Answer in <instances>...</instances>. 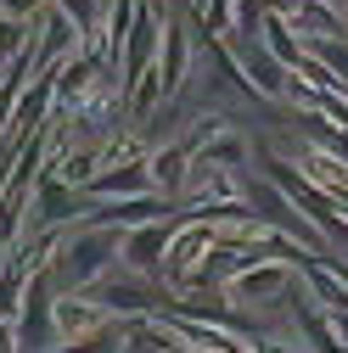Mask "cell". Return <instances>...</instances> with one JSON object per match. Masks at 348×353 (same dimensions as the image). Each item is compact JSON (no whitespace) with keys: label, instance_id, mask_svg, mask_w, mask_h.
I'll list each match as a JSON object with an SVG mask.
<instances>
[{"label":"cell","instance_id":"6da1fadb","mask_svg":"<svg viewBox=\"0 0 348 353\" xmlns=\"http://www.w3.org/2000/svg\"><path fill=\"white\" fill-rule=\"evenodd\" d=\"M113 258H118V236H113V230H79V236L62 247V258L51 263V281H57V292L90 286Z\"/></svg>","mask_w":348,"mask_h":353},{"label":"cell","instance_id":"7a4b0ae2","mask_svg":"<svg viewBox=\"0 0 348 353\" xmlns=\"http://www.w3.org/2000/svg\"><path fill=\"white\" fill-rule=\"evenodd\" d=\"M84 297H96L113 320L124 314H146V308H157V292L141 286V281H129V275H96L90 286H84Z\"/></svg>","mask_w":348,"mask_h":353},{"label":"cell","instance_id":"52a82bcc","mask_svg":"<svg viewBox=\"0 0 348 353\" xmlns=\"http://www.w3.org/2000/svg\"><path fill=\"white\" fill-rule=\"evenodd\" d=\"M84 191H90V196H146L157 185H152V163L129 157L124 168H96L90 180H84Z\"/></svg>","mask_w":348,"mask_h":353},{"label":"cell","instance_id":"277c9868","mask_svg":"<svg viewBox=\"0 0 348 353\" xmlns=\"http://www.w3.org/2000/svg\"><path fill=\"white\" fill-rule=\"evenodd\" d=\"M186 62H191V28L180 12H168L163 17V46H157V79H163V90H180L186 84Z\"/></svg>","mask_w":348,"mask_h":353},{"label":"cell","instance_id":"ba28073f","mask_svg":"<svg viewBox=\"0 0 348 353\" xmlns=\"http://www.w3.org/2000/svg\"><path fill=\"white\" fill-rule=\"evenodd\" d=\"M102 320H113V314H107L96 297H62V292H57V342H84V336H96Z\"/></svg>","mask_w":348,"mask_h":353},{"label":"cell","instance_id":"8992f818","mask_svg":"<svg viewBox=\"0 0 348 353\" xmlns=\"http://www.w3.org/2000/svg\"><path fill=\"white\" fill-rule=\"evenodd\" d=\"M168 241H174V213L141 225V236H129V241H124V263H129L135 275H146V270H157V263L168 258Z\"/></svg>","mask_w":348,"mask_h":353},{"label":"cell","instance_id":"5b68a950","mask_svg":"<svg viewBox=\"0 0 348 353\" xmlns=\"http://www.w3.org/2000/svg\"><path fill=\"white\" fill-rule=\"evenodd\" d=\"M163 213H174V208L157 202V196L146 191V196H113V202L90 208L84 219H90V225H124V230H141V225H152V219H163Z\"/></svg>","mask_w":348,"mask_h":353},{"label":"cell","instance_id":"30bf717a","mask_svg":"<svg viewBox=\"0 0 348 353\" xmlns=\"http://www.w3.org/2000/svg\"><path fill=\"white\" fill-rule=\"evenodd\" d=\"M34 28H39V17L23 23V17H6V12H0V62H12L28 39H34Z\"/></svg>","mask_w":348,"mask_h":353},{"label":"cell","instance_id":"9c48e42d","mask_svg":"<svg viewBox=\"0 0 348 353\" xmlns=\"http://www.w3.org/2000/svg\"><path fill=\"white\" fill-rule=\"evenodd\" d=\"M191 157H197V152H191L186 141H174L163 157H152V185H157V191H168V202H174V191L186 185V163H191Z\"/></svg>","mask_w":348,"mask_h":353},{"label":"cell","instance_id":"8fae6325","mask_svg":"<svg viewBox=\"0 0 348 353\" xmlns=\"http://www.w3.org/2000/svg\"><path fill=\"white\" fill-rule=\"evenodd\" d=\"M0 79H6V73H0Z\"/></svg>","mask_w":348,"mask_h":353},{"label":"cell","instance_id":"3957f363","mask_svg":"<svg viewBox=\"0 0 348 353\" xmlns=\"http://www.w3.org/2000/svg\"><path fill=\"white\" fill-rule=\"evenodd\" d=\"M287 286H292V263H287V258H281V263L253 258V263L236 270L231 297H236V303H264V297H287Z\"/></svg>","mask_w":348,"mask_h":353}]
</instances>
